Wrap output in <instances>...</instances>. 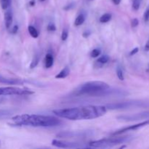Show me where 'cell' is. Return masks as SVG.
I'll return each instance as SVG.
<instances>
[{
  "instance_id": "cell-1",
  "label": "cell",
  "mask_w": 149,
  "mask_h": 149,
  "mask_svg": "<svg viewBox=\"0 0 149 149\" xmlns=\"http://www.w3.org/2000/svg\"><path fill=\"white\" fill-rule=\"evenodd\" d=\"M107 108L103 106H84L80 107L56 109L53 113L58 117L69 120L93 119L106 114Z\"/></svg>"
},
{
  "instance_id": "cell-2",
  "label": "cell",
  "mask_w": 149,
  "mask_h": 149,
  "mask_svg": "<svg viewBox=\"0 0 149 149\" xmlns=\"http://www.w3.org/2000/svg\"><path fill=\"white\" fill-rule=\"evenodd\" d=\"M116 93L122 95V91L110 90V86L107 83L100 81H87L79 86L73 92L76 96L87 95L93 97H106L112 96Z\"/></svg>"
},
{
  "instance_id": "cell-3",
  "label": "cell",
  "mask_w": 149,
  "mask_h": 149,
  "mask_svg": "<svg viewBox=\"0 0 149 149\" xmlns=\"http://www.w3.org/2000/svg\"><path fill=\"white\" fill-rule=\"evenodd\" d=\"M15 125L17 126L41 127H51L59 126L62 122L58 118L52 116H44L36 114L17 115L12 118Z\"/></svg>"
},
{
  "instance_id": "cell-4",
  "label": "cell",
  "mask_w": 149,
  "mask_h": 149,
  "mask_svg": "<svg viewBox=\"0 0 149 149\" xmlns=\"http://www.w3.org/2000/svg\"><path fill=\"white\" fill-rule=\"evenodd\" d=\"M133 138L131 136L124 137H113V138H104V139L94 141L90 143V146L93 148H108L112 147L124 143L130 142Z\"/></svg>"
},
{
  "instance_id": "cell-5",
  "label": "cell",
  "mask_w": 149,
  "mask_h": 149,
  "mask_svg": "<svg viewBox=\"0 0 149 149\" xmlns=\"http://www.w3.org/2000/svg\"><path fill=\"white\" fill-rule=\"evenodd\" d=\"M33 94L30 90L15 87H0V95H29Z\"/></svg>"
},
{
  "instance_id": "cell-6",
  "label": "cell",
  "mask_w": 149,
  "mask_h": 149,
  "mask_svg": "<svg viewBox=\"0 0 149 149\" xmlns=\"http://www.w3.org/2000/svg\"><path fill=\"white\" fill-rule=\"evenodd\" d=\"M144 103L141 102H123V103H113L107 104L106 107L109 109L115 110V109H130L132 107H140L143 106Z\"/></svg>"
},
{
  "instance_id": "cell-7",
  "label": "cell",
  "mask_w": 149,
  "mask_h": 149,
  "mask_svg": "<svg viewBox=\"0 0 149 149\" xmlns=\"http://www.w3.org/2000/svg\"><path fill=\"white\" fill-rule=\"evenodd\" d=\"M52 145L58 148H87V146H84L83 143L75 142H68V141H59V140H53L52 141Z\"/></svg>"
},
{
  "instance_id": "cell-8",
  "label": "cell",
  "mask_w": 149,
  "mask_h": 149,
  "mask_svg": "<svg viewBox=\"0 0 149 149\" xmlns=\"http://www.w3.org/2000/svg\"><path fill=\"white\" fill-rule=\"evenodd\" d=\"M92 135V131H76V132H61L57 135L60 138H84Z\"/></svg>"
},
{
  "instance_id": "cell-9",
  "label": "cell",
  "mask_w": 149,
  "mask_h": 149,
  "mask_svg": "<svg viewBox=\"0 0 149 149\" xmlns=\"http://www.w3.org/2000/svg\"><path fill=\"white\" fill-rule=\"evenodd\" d=\"M149 112H143L140 113H135V114L130 115H122L117 117V119L119 121L123 122H130V121H137L141 120V119H148Z\"/></svg>"
},
{
  "instance_id": "cell-10",
  "label": "cell",
  "mask_w": 149,
  "mask_h": 149,
  "mask_svg": "<svg viewBox=\"0 0 149 149\" xmlns=\"http://www.w3.org/2000/svg\"><path fill=\"white\" fill-rule=\"evenodd\" d=\"M148 125H149V119L144 121V122H141V123L136 124V125H130V126H128V127H124V128H122V129L119 130H117V131H116L115 132H113V135H121V134L124 133V132H127V131L136 130L141 129V128L144 127H146V126H148Z\"/></svg>"
},
{
  "instance_id": "cell-11",
  "label": "cell",
  "mask_w": 149,
  "mask_h": 149,
  "mask_svg": "<svg viewBox=\"0 0 149 149\" xmlns=\"http://www.w3.org/2000/svg\"><path fill=\"white\" fill-rule=\"evenodd\" d=\"M0 83L9 84V85H16V84H23V81L19 79L7 78L0 75Z\"/></svg>"
},
{
  "instance_id": "cell-12",
  "label": "cell",
  "mask_w": 149,
  "mask_h": 149,
  "mask_svg": "<svg viewBox=\"0 0 149 149\" xmlns=\"http://www.w3.org/2000/svg\"><path fill=\"white\" fill-rule=\"evenodd\" d=\"M13 12H12L11 10H7V12L4 13V23H5V26L7 29H9L11 27L12 24H13Z\"/></svg>"
},
{
  "instance_id": "cell-13",
  "label": "cell",
  "mask_w": 149,
  "mask_h": 149,
  "mask_svg": "<svg viewBox=\"0 0 149 149\" xmlns=\"http://www.w3.org/2000/svg\"><path fill=\"white\" fill-rule=\"evenodd\" d=\"M70 74V68L68 67H65L61 71H60L59 74L55 76L56 79H65Z\"/></svg>"
},
{
  "instance_id": "cell-14",
  "label": "cell",
  "mask_w": 149,
  "mask_h": 149,
  "mask_svg": "<svg viewBox=\"0 0 149 149\" xmlns=\"http://www.w3.org/2000/svg\"><path fill=\"white\" fill-rule=\"evenodd\" d=\"M54 63V58L52 55L48 53L47 54L46 57H45V67L47 68H49L53 65Z\"/></svg>"
},
{
  "instance_id": "cell-15",
  "label": "cell",
  "mask_w": 149,
  "mask_h": 149,
  "mask_svg": "<svg viewBox=\"0 0 149 149\" xmlns=\"http://www.w3.org/2000/svg\"><path fill=\"white\" fill-rule=\"evenodd\" d=\"M85 15H84V14H83V13L77 16V18H76L75 22H74V25H75L76 26H81V25H82L83 23H84V22L85 21Z\"/></svg>"
},
{
  "instance_id": "cell-16",
  "label": "cell",
  "mask_w": 149,
  "mask_h": 149,
  "mask_svg": "<svg viewBox=\"0 0 149 149\" xmlns=\"http://www.w3.org/2000/svg\"><path fill=\"white\" fill-rule=\"evenodd\" d=\"M28 30H29V32L31 36L33 38H34V39H36V38H37L39 36V32H38V31L36 30V29L34 26H29L28 27Z\"/></svg>"
},
{
  "instance_id": "cell-17",
  "label": "cell",
  "mask_w": 149,
  "mask_h": 149,
  "mask_svg": "<svg viewBox=\"0 0 149 149\" xmlns=\"http://www.w3.org/2000/svg\"><path fill=\"white\" fill-rule=\"evenodd\" d=\"M13 113L12 110H0V119L9 117Z\"/></svg>"
},
{
  "instance_id": "cell-18",
  "label": "cell",
  "mask_w": 149,
  "mask_h": 149,
  "mask_svg": "<svg viewBox=\"0 0 149 149\" xmlns=\"http://www.w3.org/2000/svg\"><path fill=\"white\" fill-rule=\"evenodd\" d=\"M111 15L109 14V13H106V14H103V15L100 17V22L102 23H108V22H109L111 20Z\"/></svg>"
},
{
  "instance_id": "cell-19",
  "label": "cell",
  "mask_w": 149,
  "mask_h": 149,
  "mask_svg": "<svg viewBox=\"0 0 149 149\" xmlns=\"http://www.w3.org/2000/svg\"><path fill=\"white\" fill-rule=\"evenodd\" d=\"M110 60V58H109L108 55H103V56L100 57L97 60V62L99 63H101V64H105L106 63L109 62V61Z\"/></svg>"
},
{
  "instance_id": "cell-20",
  "label": "cell",
  "mask_w": 149,
  "mask_h": 149,
  "mask_svg": "<svg viewBox=\"0 0 149 149\" xmlns=\"http://www.w3.org/2000/svg\"><path fill=\"white\" fill-rule=\"evenodd\" d=\"M39 55H35L34 58H33V60H32L31 63V65H30V68H34L36 66V65H38V63H39Z\"/></svg>"
},
{
  "instance_id": "cell-21",
  "label": "cell",
  "mask_w": 149,
  "mask_h": 149,
  "mask_svg": "<svg viewBox=\"0 0 149 149\" xmlns=\"http://www.w3.org/2000/svg\"><path fill=\"white\" fill-rule=\"evenodd\" d=\"M116 74H117V77H118V78L119 79V80H121V81H123V80L125 79L123 71H122V69L121 67L118 66L117 68H116Z\"/></svg>"
},
{
  "instance_id": "cell-22",
  "label": "cell",
  "mask_w": 149,
  "mask_h": 149,
  "mask_svg": "<svg viewBox=\"0 0 149 149\" xmlns=\"http://www.w3.org/2000/svg\"><path fill=\"white\" fill-rule=\"evenodd\" d=\"M142 0H132V8L135 10H139Z\"/></svg>"
},
{
  "instance_id": "cell-23",
  "label": "cell",
  "mask_w": 149,
  "mask_h": 149,
  "mask_svg": "<svg viewBox=\"0 0 149 149\" xmlns=\"http://www.w3.org/2000/svg\"><path fill=\"white\" fill-rule=\"evenodd\" d=\"M10 4V0H1V6L3 10H7Z\"/></svg>"
},
{
  "instance_id": "cell-24",
  "label": "cell",
  "mask_w": 149,
  "mask_h": 149,
  "mask_svg": "<svg viewBox=\"0 0 149 149\" xmlns=\"http://www.w3.org/2000/svg\"><path fill=\"white\" fill-rule=\"evenodd\" d=\"M101 53V50L100 49H94L91 52V56L93 58H97Z\"/></svg>"
},
{
  "instance_id": "cell-25",
  "label": "cell",
  "mask_w": 149,
  "mask_h": 149,
  "mask_svg": "<svg viewBox=\"0 0 149 149\" xmlns=\"http://www.w3.org/2000/svg\"><path fill=\"white\" fill-rule=\"evenodd\" d=\"M68 30H67L66 29H63L62 32V34H61V39H62L63 41H65L67 39V38H68Z\"/></svg>"
},
{
  "instance_id": "cell-26",
  "label": "cell",
  "mask_w": 149,
  "mask_h": 149,
  "mask_svg": "<svg viewBox=\"0 0 149 149\" xmlns=\"http://www.w3.org/2000/svg\"><path fill=\"white\" fill-rule=\"evenodd\" d=\"M139 25V20L138 18H134L131 20V26L133 28L137 27Z\"/></svg>"
},
{
  "instance_id": "cell-27",
  "label": "cell",
  "mask_w": 149,
  "mask_h": 149,
  "mask_svg": "<svg viewBox=\"0 0 149 149\" xmlns=\"http://www.w3.org/2000/svg\"><path fill=\"white\" fill-rule=\"evenodd\" d=\"M144 20L146 22H148L149 20V6H148V7L146 10L145 13H144Z\"/></svg>"
},
{
  "instance_id": "cell-28",
  "label": "cell",
  "mask_w": 149,
  "mask_h": 149,
  "mask_svg": "<svg viewBox=\"0 0 149 149\" xmlns=\"http://www.w3.org/2000/svg\"><path fill=\"white\" fill-rule=\"evenodd\" d=\"M47 29L49 31H55L56 28H55V26L53 23H49L47 26Z\"/></svg>"
},
{
  "instance_id": "cell-29",
  "label": "cell",
  "mask_w": 149,
  "mask_h": 149,
  "mask_svg": "<svg viewBox=\"0 0 149 149\" xmlns=\"http://www.w3.org/2000/svg\"><path fill=\"white\" fill-rule=\"evenodd\" d=\"M138 51H139V48H138V47L134 48V49H132V50L130 52V55L131 56H132V55H135L136 53H138Z\"/></svg>"
},
{
  "instance_id": "cell-30",
  "label": "cell",
  "mask_w": 149,
  "mask_h": 149,
  "mask_svg": "<svg viewBox=\"0 0 149 149\" xmlns=\"http://www.w3.org/2000/svg\"><path fill=\"white\" fill-rule=\"evenodd\" d=\"M17 30H18V26H15L14 27H13V30H12V33H17Z\"/></svg>"
},
{
  "instance_id": "cell-31",
  "label": "cell",
  "mask_w": 149,
  "mask_h": 149,
  "mask_svg": "<svg viewBox=\"0 0 149 149\" xmlns=\"http://www.w3.org/2000/svg\"><path fill=\"white\" fill-rule=\"evenodd\" d=\"M144 49H145L146 51H149V39L148 40V42H146V44L145 45V47H144Z\"/></svg>"
},
{
  "instance_id": "cell-32",
  "label": "cell",
  "mask_w": 149,
  "mask_h": 149,
  "mask_svg": "<svg viewBox=\"0 0 149 149\" xmlns=\"http://www.w3.org/2000/svg\"><path fill=\"white\" fill-rule=\"evenodd\" d=\"M112 1H113V2L114 3V4H116V5H118V4H120V2H121V1H122V0H112Z\"/></svg>"
},
{
  "instance_id": "cell-33",
  "label": "cell",
  "mask_w": 149,
  "mask_h": 149,
  "mask_svg": "<svg viewBox=\"0 0 149 149\" xmlns=\"http://www.w3.org/2000/svg\"><path fill=\"white\" fill-rule=\"evenodd\" d=\"M29 4H30L31 6H33L35 4V0H31V1L29 2Z\"/></svg>"
},
{
  "instance_id": "cell-34",
  "label": "cell",
  "mask_w": 149,
  "mask_h": 149,
  "mask_svg": "<svg viewBox=\"0 0 149 149\" xmlns=\"http://www.w3.org/2000/svg\"><path fill=\"white\" fill-rule=\"evenodd\" d=\"M39 1H45V0H39Z\"/></svg>"
}]
</instances>
